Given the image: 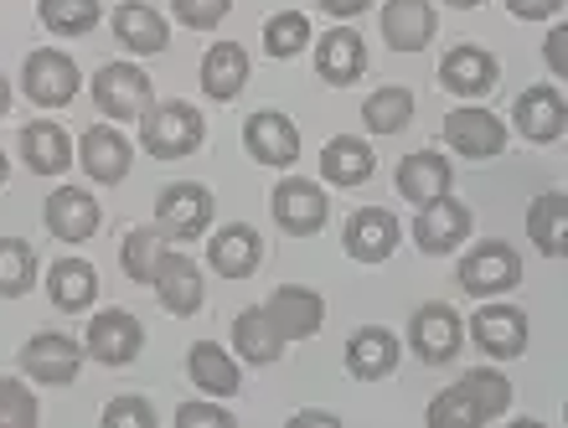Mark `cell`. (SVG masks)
Returning <instances> with one entry per match:
<instances>
[{
  "instance_id": "cb8c5ba5",
  "label": "cell",
  "mask_w": 568,
  "mask_h": 428,
  "mask_svg": "<svg viewBox=\"0 0 568 428\" xmlns=\"http://www.w3.org/2000/svg\"><path fill=\"white\" fill-rule=\"evenodd\" d=\"M449 181H455V171H449V161L434 155V150L404 155V165H398V192H404L414 207H429V202L449 196Z\"/></svg>"
},
{
  "instance_id": "74e56055",
  "label": "cell",
  "mask_w": 568,
  "mask_h": 428,
  "mask_svg": "<svg viewBox=\"0 0 568 428\" xmlns=\"http://www.w3.org/2000/svg\"><path fill=\"white\" fill-rule=\"evenodd\" d=\"M37 11L52 37H83L99 27V0H37Z\"/></svg>"
},
{
  "instance_id": "9c48e42d",
  "label": "cell",
  "mask_w": 568,
  "mask_h": 428,
  "mask_svg": "<svg viewBox=\"0 0 568 428\" xmlns=\"http://www.w3.org/2000/svg\"><path fill=\"white\" fill-rule=\"evenodd\" d=\"M21 89L31 93V104H42V109L73 104V93H78L73 58H68V52H52V47L31 52V58H27V73H21Z\"/></svg>"
},
{
  "instance_id": "9a60e30c",
  "label": "cell",
  "mask_w": 568,
  "mask_h": 428,
  "mask_svg": "<svg viewBox=\"0 0 568 428\" xmlns=\"http://www.w3.org/2000/svg\"><path fill=\"white\" fill-rule=\"evenodd\" d=\"M42 212H47V233L58 243H89L99 233V202L89 192H78V186H58Z\"/></svg>"
},
{
  "instance_id": "e575fe53",
  "label": "cell",
  "mask_w": 568,
  "mask_h": 428,
  "mask_svg": "<svg viewBox=\"0 0 568 428\" xmlns=\"http://www.w3.org/2000/svg\"><path fill=\"white\" fill-rule=\"evenodd\" d=\"M165 233L161 227H135V233H124L120 243V264H124V279L135 284H155V274H161L165 264Z\"/></svg>"
},
{
  "instance_id": "5b68a950",
  "label": "cell",
  "mask_w": 568,
  "mask_h": 428,
  "mask_svg": "<svg viewBox=\"0 0 568 428\" xmlns=\"http://www.w3.org/2000/svg\"><path fill=\"white\" fill-rule=\"evenodd\" d=\"M523 279V258L507 248V243H480L460 258V289L465 295H507Z\"/></svg>"
},
{
  "instance_id": "2e32d148",
  "label": "cell",
  "mask_w": 568,
  "mask_h": 428,
  "mask_svg": "<svg viewBox=\"0 0 568 428\" xmlns=\"http://www.w3.org/2000/svg\"><path fill=\"white\" fill-rule=\"evenodd\" d=\"M465 237H470V207L465 202L439 196L414 217V243L424 253H455V243H465Z\"/></svg>"
},
{
  "instance_id": "484cf974",
  "label": "cell",
  "mask_w": 568,
  "mask_h": 428,
  "mask_svg": "<svg viewBox=\"0 0 568 428\" xmlns=\"http://www.w3.org/2000/svg\"><path fill=\"white\" fill-rule=\"evenodd\" d=\"M114 37H120V47H130V52H165L171 47V31H165V16L155 11V6H145V0H124L120 11H114Z\"/></svg>"
},
{
  "instance_id": "e0dca14e",
  "label": "cell",
  "mask_w": 568,
  "mask_h": 428,
  "mask_svg": "<svg viewBox=\"0 0 568 428\" xmlns=\"http://www.w3.org/2000/svg\"><path fill=\"white\" fill-rule=\"evenodd\" d=\"M342 243H346V253H352V258H362V264H383V258L398 248V217H393V212H383V207L352 212Z\"/></svg>"
},
{
  "instance_id": "60d3db41",
  "label": "cell",
  "mask_w": 568,
  "mask_h": 428,
  "mask_svg": "<svg viewBox=\"0 0 568 428\" xmlns=\"http://www.w3.org/2000/svg\"><path fill=\"white\" fill-rule=\"evenodd\" d=\"M227 6H233V0H171L176 21H181V27H192V31L217 27V21L227 16Z\"/></svg>"
},
{
  "instance_id": "4fadbf2b",
  "label": "cell",
  "mask_w": 568,
  "mask_h": 428,
  "mask_svg": "<svg viewBox=\"0 0 568 428\" xmlns=\"http://www.w3.org/2000/svg\"><path fill=\"white\" fill-rule=\"evenodd\" d=\"M264 315L274 320V330H280L284 340H305L321 330V320H326V299L315 295V289H305V284H284V289L270 295Z\"/></svg>"
},
{
  "instance_id": "836d02e7",
  "label": "cell",
  "mask_w": 568,
  "mask_h": 428,
  "mask_svg": "<svg viewBox=\"0 0 568 428\" xmlns=\"http://www.w3.org/2000/svg\"><path fill=\"white\" fill-rule=\"evenodd\" d=\"M527 233H532V243H538L548 258H564L568 253V196L564 192L538 196L532 212H527Z\"/></svg>"
},
{
  "instance_id": "8992f818",
  "label": "cell",
  "mask_w": 568,
  "mask_h": 428,
  "mask_svg": "<svg viewBox=\"0 0 568 428\" xmlns=\"http://www.w3.org/2000/svg\"><path fill=\"white\" fill-rule=\"evenodd\" d=\"M155 222H161L165 237L196 243V237L207 233V222H212V192L207 186H196V181H176V186H165L161 202H155Z\"/></svg>"
},
{
  "instance_id": "6da1fadb",
  "label": "cell",
  "mask_w": 568,
  "mask_h": 428,
  "mask_svg": "<svg viewBox=\"0 0 568 428\" xmlns=\"http://www.w3.org/2000/svg\"><path fill=\"white\" fill-rule=\"evenodd\" d=\"M511 408V383L496 377V371H470L460 383L439 393L429 402V428H480V424H496V418Z\"/></svg>"
},
{
  "instance_id": "277c9868",
  "label": "cell",
  "mask_w": 568,
  "mask_h": 428,
  "mask_svg": "<svg viewBox=\"0 0 568 428\" xmlns=\"http://www.w3.org/2000/svg\"><path fill=\"white\" fill-rule=\"evenodd\" d=\"M408 340H414V356L419 361H429V367H445V361H455L465 346V320L455 315V305H419L414 310V320H408Z\"/></svg>"
},
{
  "instance_id": "ee69618b",
  "label": "cell",
  "mask_w": 568,
  "mask_h": 428,
  "mask_svg": "<svg viewBox=\"0 0 568 428\" xmlns=\"http://www.w3.org/2000/svg\"><path fill=\"white\" fill-rule=\"evenodd\" d=\"M548 68H554L558 78L568 73V31H564V27L548 31Z\"/></svg>"
},
{
  "instance_id": "f907efd6",
  "label": "cell",
  "mask_w": 568,
  "mask_h": 428,
  "mask_svg": "<svg viewBox=\"0 0 568 428\" xmlns=\"http://www.w3.org/2000/svg\"><path fill=\"white\" fill-rule=\"evenodd\" d=\"M0 186H6V150H0Z\"/></svg>"
},
{
  "instance_id": "7c38bea8",
  "label": "cell",
  "mask_w": 568,
  "mask_h": 428,
  "mask_svg": "<svg viewBox=\"0 0 568 428\" xmlns=\"http://www.w3.org/2000/svg\"><path fill=\"white\" fill-rule=\"evenodd\" d=\"M470 336L486 356L511 361V356L527 351V315L517 305H480L476 320H470Z\"/></svg>"
},
{
  "instance_id": "4dcf8cb0",
  "label": "cell",
  "mask_w": 568,
  "mask_h": 428,
  "mask_svg": "<svg viewBox=\"0 0 568 428\" xmlns=\"http://www.w3.org/2000/svg\"><path fill=\"white\" fill-rule=\"evenodd\" d=\"M186 377H192L202 393H217V398H233V393H239V361H233L223 346H212V340H196L192 351H186Z\"/></svg>"
},
{
  "instance_id": "ffe728a7",
  "label": "cell",
  "mask_w": 568,
  "mask_h": 428,
  "mask_svg": "<svg viewBox=\"0 0 568 428\" xmlns=\"http://www.w3.org/2000/svg\"><path fill=\"white\" fill-rule=\"evenodd\" d=\"M496 58L486 52V47H455V52H445V62H439V83H445L449 93H460V99H480V93L496 89Z\"/></svg>"
},
{
  "instance_id": "3957f363",
  "label": "cell",
  "mask_w": 568,
  "mask_h": 428,
  "mask_svg": "<svg viewBox=\"0 0 568 428\" xmlns=\"http://www.w3.org/2000/svg\"><path fill=\"white\" fill-rule=\"evenodd\" d=\"M202 134H207V124H202V114L192 104H161L145 114L140 140H145L155 161H181V155H192L202 145Z\"/></svg>"
},
{
  "instance_id": "7bdbcfd3",
  "label": "cell",
  "mask_w": 568,
  "mask_h": 428,
  "mask_svg": "<svg viewBox=\"0 0 568 428\" xmlns=\"http://www.w3.org/2000/svg\"><path fill=\"white\" fill-rule=\"evenodd\" d=\"M176 424L181 428H233V418H227L223 408H212V402H181Z\"/></svg>"
},
{
  "instance_id": "bcb514c9",
  "label": "cell",
  "mask_w": 568,
  "mask_h": 428,
  "mask_svg": "<svg viewBox=\"0 0 568 428\" xmlns=\"http://www.w3.org/2000/svg\"><path fill=\"white\" fill-rule=\"evenodd\" d=\"M321 6H326L331 16H362L367 6H373V0H321Z\"/></svg>"
},
{
  "instance_id": "f546056e",
  "label": "cell",
  "mask_w": 568,
  "mask_h": 428,
  "mask_svg": "<svg viewBox=\"0 0 568 428\" xmlns=\"http://www.w3.org/2000/svg\"><path fill=\"white\" fill-rule=\"evenodd\" d=\"M243 83H248V52H243L239 42L207 47V58H202V89H207L217 104H227Z\"/></svg>"
},
{
  "instance_id": "f1b7e54d",
  "label": "cell",
  "mask_w": 568,
  "mask_h": 428,
  "mask_svg": "<svg viewBox=\"0 0 568 428\" xmlns=\"http://www.w3.org/2000/svg\"><path fill=\"white\" fill-rule=\"evenodd\" d=\"M511 119H517V130L532 145H554L564 134V99H558V89H527L517 99V109H511Z\"/></svg>"
},
{
  "instance_id": "5bb4252c",
  "label": "cell",
  "mask_w": 568,
  "mask_h": 428,
  "mask_svg": "<svg viewBox=\"0 0 568 428\" xmlns=\"http://www.w3.org/2000/svg\"><path fill=\"white\" fill-rule=\"evenodd\" d=\"M243 145H248V155H254L258 165H295L300 130L280 109H258V114L243 124Z\"/></svg>"
},
{
  "instance_id": "681fc988",
  "label": "cell",
  "mask_w": 568,
  "mask_h": 428,
  "mask_svg": "<svg viewBox=\"0 0 568 428\" xmlns=\"http://www.w3.org/2000/svg\"><path fill=\"white\" fill-rule=\"evenodd\" d=\"M445 6H460V11H470V6H480V0H445Z\"/></svg>"
},
{
  "instance_id": "d590c367",
  "label": "cell",
  "mask_w": 568,
  "mask_h": 428,
  "mask_svg": "<svg viewBox=\"0 0 568 428\" xmlns=\"http://www.w3.org/2000/svg\"><path fill=\"white\" fill-rule=\"evenodd\" d=\"M362 119H367V130H377V134H398V130H408L414 124V93L408 89H377L367 104H362Z\"/></svg>"
},
{
  "instance_id": "d6986e66",
  "label": "cell",
  "mask_w": 568,
  "mask_h": 428,
  "mask_svg": "<svg viewBox=\"0 0 568 428\" xmlns=\"http://www.w3.org/2000/svg\"><path fill=\"white\" fill-rule=\"evenodd\" d=\"M207 264L223 274V279H248L258 264H264V237L248 227V222H233L207 243Z\"/></svg>"
},
{
  "instance_id": "52a82bcc",
  "label": "cell",
  "mask_w": 568,
  "mask_h": 428,
  "mask_svg": "<svg viewBox=\"0 0 568 428\" xmlns=\"http://www.w3.org/2000/svg\"><path fill=\"white\" fill-rule=\"evenodd\" d=\"M83 367V346L73 336H58V330H42L21 346V371L37 377L42 387H68Z\"/></svg>"
},
{
  "instance_id": "8fae6325",
  "label": "cell",
  "mask_w": 568,
  "mask_h": 428,
  "mask_svg": "<svg viewBox=\"0 0 568 428\" xmlns=\"http://www.w3.org/2000/svg\"><path fill=\"white\" fill-rule=\"evenodd\" d=\"M445 140L465 161H491V155L507 150V124H501L491 109H455V114L445 119Z\"/></svg>"
},
{
  "instance_id": "7a4b0ae2",
  "label": "cell",
  "mask_w": 568,
  "mask_h": 428,
  "mask_svg": "<svg viewBox=\"0 0 568 428\" xmlns=\"http://www.w3.org/2000/svg\"><path fill=\"white\" fill-rule=\"evenodd\" d=\"M93 104L109 119H145L155 109V89L135 62H109L93 73Z\"/></svg>"
},
{
  "instance_id": "83f0119b",
  "label": "cell",
  "mask_w": 568,
  "mask_h": 428,
  "mask_svg": "<svg viewBox=\"0 0 568 428\" xmlns=\"http://www.w3.org/2000/svg\"><path fill=\"white\" fill-rule=\"evenodd\" d=\"M21 155H27V165L37 171V176H62V171L73 165V140H68L62 124L37 119V124L21 130Z\"/></svg>"
},
{
  "instance_id": "7402d4cb",
  "label": "cell",
  "mask_w": 568,
  "mask_h": 428,
  "mask_svg": "<svg viewBox=\"0 0 568 428\" xmlns=\"http://www.w3.org/2000/svg\"><path fill=\"white\" fill-rule=\"evenodd\" d=\"M362 68H367V47H362V37L352 27H336L315 42V73L326 78V83H336V89L357 83Z\"/></svg>"
},
{
  "instance_id": "30bf717a",
  "label": "cell",
  "mask_w": 568,
  "mask_h": 428,
  "mask_svg": "<svg viewBox=\"0 0 568 428\" xmlns=\"http://www.w3.org/2000/svg\"><path fill=\"white\" fill-rule=\"evenodd\" d=\"M274 222H280L290 237H311V233H321L326 227V192L315 186V181H300V176H290V181H280L274 186Z\"/></svg>"
},
{
  "instance_id": "44dd1931",
  "label": "cell",
  "mask_w": 568,
  "mask_h": 428,
  "mask_svg": "<svg viewBox=\"0 0 568 428\" xmlns=\"http://www.w3.org/2000/svg\"><path fill=\"white\" fill-rule=\"evenodd\" d=\"M47 295L62 315H83L99 299V268L89 258H58L47 268Z\"/></svg>"
},
{
  "instance_id": "d4e9b609",
  "label": "cell",
  "mask_w": 568,
  "mask_h": 428,
  "mask_svg": "<svg viewBox=\"0 0 568 428\" xmlns=\"http://www.w3.org/2000/svg\"><path fill=\"white\" fill-rule=\"evenodd\" d=\"M398 367V336L383 330V325H362L357 336L346 340V371L373 383V377H388Z\"/></svg>"
},
{
  "instance_id": "ab89813d",
  "label": "cell",
  "mask_w": 568,
  "mask_h": 428,
  "mask_svg": "<svg viewBox=\"0 0 568 428\" xmlns=\"http://www.w3.org/2000/svg\"><path fill=\"white\" fill-rule=\"evenodd\" d=\"M0 424H11V428L37 424V398H31V387L16 383V377H0Z\"/></svg>"
},
{
  "instance_id": "4316f807",
  "label": "cell",
  "mask_w": 568,
  "mask_h": 428,
  "mask_svg": "<svg viewBox=\"0 0 568 428\" xmlns=\"http://www.w3.org/2000/svg\"><path fill=\"white\" fill-rule=\"evenodd\" d=\"M130 161H135V150L124 140L120 130H89L83 134V171H89L99 186H120L130 176Z\"/></svg>"
},
{
  "instance_id": "f35d334b",
  "label": "cell",
  "mask_w": 568,
  "mask_h": 428,
  "mask_svg": "<svg viewBox=\"0 0 568 428\" xmlns=\"http://www.w3.org/2000/svg\"><path fill=\"white\" fill-rule=\"evenodd\" d=\"M264 47H270V58H295L300 47H311V21H305L300 11L270 16V27H264Z\"/></svg>"
},
{
  "instance_id": "f6af8a7d",
  "label": "cell",
  "mask_w": 568,
  "mask_h": 428,
  "mask_svg": "<svg viewBox=\"0 0 568 428\" xmlns=\"http://www.w3.org/2000/svg\"><path fill=\"white\" fill-rule=\"evenodd\" d=\"M511 16H523V21H542V16H554L564 0H507Z\"/></svg>"
},
{
  "instance_id": "1f68e13d",
  "label": "cell",
  "mask_w": 568,
  "mask_h": 428,
  "mask_svg": "<svg viewBox=\"0 0 568 428\" xmlns=\"http://www.w3.org/2000/svg\"><path fill=\"white\" fill-rule=\"evenodd\" d=\"M321 176L331 186H362L373 176V150L362 145L357 134H336L326 150H321Z\"/></svg>"
},
{
  "instance_id": "ac0fdd59",
  "label": "cell",
  "mask_w": 568,
  "mask_h": 428,
  "mask_svg": "<svg viewBox=\"0 0 568 428\" xmlns=\"http://www.w3.org/2000/svg\"><path fill=\"white\" fill-rule=\"evenodd\" d=\"M434 27H439V16H434L429 0H388V6H383V42H388L393 52H419V47H429Z\"/></svg>"
},
{
  "instance_id": "603a6c76",
  "label": "cell",
  "mask_w": 568,
  "mask_h": 428,
  "mask_svg": "<svg viewBox=\"0 0 568 428\" xmlns=\"http://www.w3.org/2000/svg\"><path fill=\"white\" fill-rule=\"evenodd\" d=\"M155 299H161L171 315H196L202 310V268L186 258V253H165L161 274H155Z\"/></svg>"
},
{
  "instance_id": "7dc6e473",
  "label": "cell",
  "mask_w": 568,
  "mask_h": 428,
  "mask_svg": "<svg viewBox=\"0 0 568 428\" xmlns=\"http://www.w3.org/2000/svg\"><path fill=\"white\" fill-rule=\"evenodd\" d=\"M336 424H342L336 414H300L295 418V428H336Z\"/></svg>"
},
{
  "instance_id": "8d00e7d4",
  "label": "cell",
  "mask_w": 568,
  "mask_h": 428,
  "mask_svg": "<svg viewBox=\"0 0 568 428\" xmlns=\"http://www.w3.org/2000/svg\"><path fill=\"white\" fill-rule=\"evenodd\" d=\"M37 284V253L21 237H0V299L27 295Z\"/></svg>"
},
{
  "instance_id": "ba28073f",
  "label": "cell",
  "mask_w": 568,
  "mask_h": 428,
  "mask_svg": "<svg viewBox=\"0 0 568 428\" xmlns=\"http://www.w3.org/2000/svg\"><path fill=\"white\" fill-rule=\"evenodd\" d=\"M145 346V325L130 310H99L89 320V356L104 367H130Z\"/></svg>"
},
{
  "instance_id": "b9f144b4",
  "label": "cell",
  "mask_w": 568,
  "mask_h": 428,
  "mask_svg": "<svg viewBox=\"0 0 568 428\" xmlns=\"http://www.w3.org/2000/svg\"><path fill=\"white\" fill-rule=\"evenodd\" d=\"M104 424L109 428H155V408L145 398H114L104 408Z\"/></svg>"
},
{
  "instance_id": "c3c4849f",
  "label": "cell",
  "mask_w": 568,
  "mask_h": 428,
  "mask_svg": "<svg viewBox=\"0 0 568 428\" xmlns=\"http://www.w3.org/2000/svg\"><path fill=\"white\" fill-rule=\"evenodd\" d=\"M6 109H11V83L0 78V114H6Z\"/></svg>"
},
{
  "instance_id": "d6a6232c",
  "label": "cell",
  "mask_w": 568,
  "mask_h": 428,
  "mask_svg": "<svg viewBox=\"0 0 568 428\" xmlns=\"http://www.w3.org/2000/svg\"><path fill=\"white\" fill-rule=\"evenodd\" d=\"M233 340H239V356L248 367H270V361L284 356V336L274 330V320L264 310H243L233 320Z\"/></svg>"
}]
</instances>
